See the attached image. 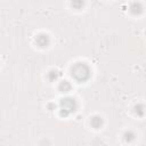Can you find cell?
I'll use <instances>...</instances> for the list:
<instances>
[{"label":"cell","mask_w":146,"mask_h":146,"mask_svg":"<svg viewBox=\"0 0 146 146\" xmlns=\"http://www.w3.org/2000/svg\"><path fill=\"white\" fill-rule=\"evenodd\" d=\"M71 73L72 76L79 81V82H84L90 78L91 71L89 68V66L86 63H76L72 66L71 68Z\"/></svg>","instance_id":"1"},{"label":"cell","mask_w":146,"mask_h":146,"mask_svg":"<svg viewBox=\"0 0 146 146\" xmlns=\"http://www.w3.org/2000/svg\"><path fill=\"white\" fill-rule=\"evenodd\" d=\"M76 108V102L74 98H64L60 100V115L67 116L68 114L73 113Z\"/></svg>","instance_id":"2"},{"label":"cell","mask_w":146,"mask_h":146,"mask_svg":"<svg viewBox=\"0 0 146 146\" xmlns=\"http://www.w3.org/2000/svg\"><path fill=\"white\" fill-rule=\"evenodd\" d=\"M35 42H36V44L39 47L44 48V47H47L49 44V36L47 34H39L36 36V39H35Z\"/></svg>","instance_id":"3"},{"label":"cell","mask_w":146,"mask_h":146,"mask_svg":"<svg viewBox=\"0 0 146 146\" xmlns=\"http://www.w3.org/2000/svg\"><path fill=\"white\" fill-rule=\"evenodd\" d=\"M90 124H91L95 129L100 128V127L103 125V119H102V116H98V115L92 116L91 120H90Z\"/></svg>","instance_id":"4"},{"label":"cell","mask_w":146,"mask_h":146,"mask_svg":"<svg viewBox=\"0 0 146 146\" xmlns=\"http://www.w3.org/2000/svg\"><path fill=\"white\" fill-rule=\"evenodd\" d=\"M130 11L133 14V15H138L143 11V6L139 3V2H133L131 3L130 6Z\"/></svg>","instance_id":"5"},{"label":"cell","mask_w":146,"mask_h":146,"mask_svg":"<svg viewBox=\"0 0 146 146\" xmlns=\"http://www.w3.org/2000/svg\"><path fill=\"white\" fill-rule=\"evenodd\" d=\"M58 89L62 91V92H67L71 90V83L68 81H62L58 86Z\"/></svg>","instance_id":"6"},{"label":"cell","mask_w":146,"mask_h":146,"mask_svg":"<svg viewBox=\"0 0 146 146\" xmlns=\"http://www.w3.org/2000/svg\"><path fill=\"white\" fill-rule=\"evenodd\" d=\"M71 5L75 9H81L84 6V0H72L71 1Z\"/></svg>","instance_id":"7"},{"label":"cell","mask_w":146,"mask_h":146,"mask_svg":"<svg viewBox=\"0 0 146 146\" xmlns=\"http://www.w3.org/2000/svg\"><path fill=\"white\" fill-rule=\"evenodd\" d=\"M58 75H59V73L57 72V71H50L49 73H48V79H49V81H55V80H57V78H58Z\"/></svg>","instance_id":"8"},{"label":"cell","mask_w":146,"mask_h":146,"mask_svg":"<svg viewBox=\"0 0 146 146\" xmlns=\"http://www.w3.org/2000/svg\"><path fill=\"white\" fill-rule=\"evenodd\" d=\"M124 139H125L127 141L133 140V139H135V133H133L132 131H127V132L124 133Z\"/></svg>","instance_id":"9"},{"label":"cell","mask_w":146,"mask_h":146,"mask_svg":"<svg viewBox=\"0 0 146 146\" xmlns=\"http://www.w3.org/2000/svg\"><path fill=\"white\" fill-rule=\"evenodd\" d=\"M136 113L138 115H144V106L143 105H137L136 106Z\"/></svg>","instance_id":"10"}]
</instances>
